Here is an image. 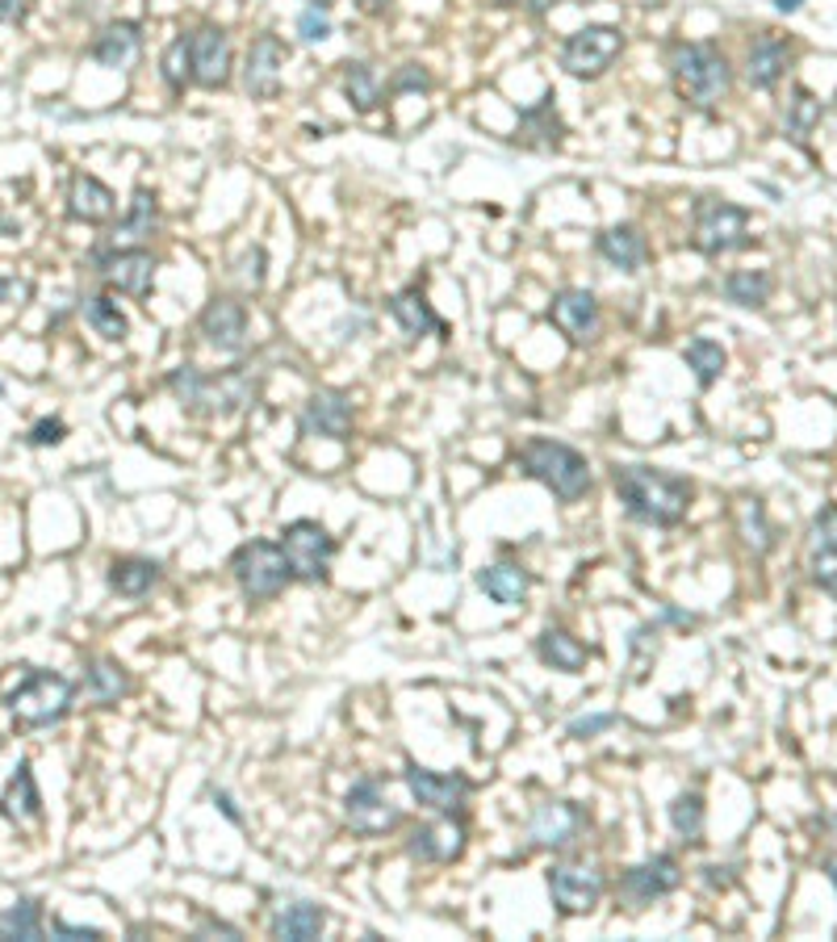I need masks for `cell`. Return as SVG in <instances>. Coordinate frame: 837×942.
I'll use <instances>...</instances> for the list:
<instances>
[{"mask_svg": "<svg viewBox=\"0 0 837 942\" xmlns=\"http://www.w3.org/2000/svg\"><path fill=\"white\" fill-rule=\"evenodd\" d=\"M477 587H482V591H486L494 603H503V608H520V603L528 599V591H532V579H528V570H524V565L494 562V565H486V570L477 574Z\"/></svg>", "mask_w": 837, "mask_h": 942, "instance_id": "obj_28", "label": "cell"}, {"mask_svg": "<svg viewBox=\"0 0 837 942\" xmlns=\"http://www.w3.org/2000/svg\"><path fill=\"white\" fill-rule=\"evenodd\" d=\"M344 97L356 113H373L382 106V80L369 63H344Z\"/></svg>", "mask_w": 837, "mask_h": 942, "instance_id": "obj_35", "label": "cell"}, {"mask_svg": "<svg viewBox=\"0 0 837 942\" xmlns=\"http://www.w3.org/2000/svg\"><path fill=\"white\" fill-rule=\"evenodd\" d=\"M817 122H820V101L813 92L800 89L796 92V101H791V130H796V134H808Z\"/></svg>", "mask_w": 837, "mask_h": 942, "instance_id": "obj_44", "label": "cell"}, {"mask_svg": "<svg viewBox=\"0 0 837 942\" xmlns=\"http://www.w3.org/2000/svg\"><path fill=\"white\" fill-rule=\"evenodd\" d=\"M548 323L562 331L569 344H591L599 335V302L591 290H562L548 302Z\"/></svg>", "mask_w": 837, "mask_h": 942, "instance_id": "obj_16", "label": "cell"}, {"mask_svg": "<svg viewBox=\"0 0 837 942\" xmlns=\"http://www.w3.org/2000/svg\"><path fill=\"white\" fill-rule=\"evenodd\" d=\"M84 319H89V327L97 331V335H105V340H113V344H122L130 335V323H127V314L118 310V302L113 298H89V307H84Z\"/></svg>", "mask_w": 837, "mask_h": 942, "instance_id": "obj_39", "label": "cell"}, {"mask_svg": "<svg viewBox=\"0 0 837 942\" xmlns=\"http://www.w3.org/2000/svg\"><path fill=\"white\" fill-rule=\"evenodd\" d=\"M281 553L290 562L293 579L323 582L331 570V558H335V541L319 520H293V524L281 528Z\"/></svg>", "mask_w": 837, "mask_h": 942, "instance_id": "obj_8", "label": "cell"}, {"mask_svg": "<svg viewBox=\"0 0 837 942\" xmlns=\"http://www.w3.org/2000/svg\"><path fill=\"white\" fill-rule=\"evenodd\" d=\"M804 0H775V9H783V13H796Z\"/></svg>", "mask_w": 837, "mask_h": 942, "instance_id": "obj_57", "label": "cell"}, {"mask_svg": "<svg viewBox=\"0 0 837 942\" xmlns=\"http://www.w3.org/2000/svg\"><path fill=\"white\" fill-rule=\"evenodd\" d=\"M63 435H68V428H63V419H42V423H34L30 428V444L34 449H47V444H63Z\"/></svg>", "mask_w": 837, "mask_h": 942, "instance_id": "obj_47", "label": "cell"}, {"mask_svg": "<svg viewBox=\"0 0 837 942\" xmlns=\"http://www.w3.org/2000/svg\"><path fill=\"white\" fill-rule=\"evenodd\" d=\"M612 725H616V712H595V716L574 721L565 733H569V738H578V742H586V738H595V733H603V729H612Z\"/></svg>", "mask_w": 837, "mask_h": 942, "instance_id": "obj_48", "label": "cell"}, {"mask_svg": "<svg viewBox=\"0 0 837 942\" xmlns=\"http://www.w3.org/2000/svg\"><path fill=\"white\" fill-rule=\"evenodd\" d=\"M97 272H101L118 293L147 298V293H151V281H155V255L147 252V248L105 252V255H97Z\"/></svg>", "mask_w": 837, "mask_h": 942, "instance_id": "obj_17", "label": "cell"}, {"mask_svg": "<svg viewBox=\"0 0 837 942\" xmlns=\"http://www.w3.org/2000/svg\"><path fill=\"white\" fill-rule=\"evenodd\" d=\"M390 314L399 319V327L411 335V340H418V335H444V319L432 310V302L423 298L418 285L394 293V298H390Z\"/></svg>", "mask_w": 837, "mask_h": 942, "instance_id": "obj_25", "label": "cell"}, {"mask_svg": "<svg viewBox=\"0 0 837 942\" xmlns=\"http://www.w3.org/2000/svg\"><path fill=\"white\" fill-rule=\"evenodd\" d=\"M0 939H42V905L38 901H18L0 913Z\"/></svg>", "mask_w": 837, "mask_h": 942, "instance_id": "obj_38", "label": "cell"}, {"mask_svg": "<svg viewBox=\"0 0 837 942\" xmlns=\"http://www.w3.org/2000/svg\"><path fill=\"white\" fill-rule=\"evenodd\" d=\"M402 780H406V792H411L423 809L444 813V816L461 813L465 800H470V788H474L465 775H440V771H427V766H415V762L402 771Z\"/></svg>", "mask_w": 837, "mask_h": 942, "instance_id": "obj_12", "label": "cell"}, {"mask_svg": "<svg viewBox=\"0 0 837 942\" xmlns=\"http://www.w3.org/2000/svg\"><path fill=\"white\" fill-rule=\"evenodd\" d=\"M825 875L834 880V889H837V859H829V863H825Z\"/></svg>", "mask_w": 837, "mask_h": 942, "instance_id": "obj_58", "label": "cell"}, {"mask_svg": "<svg viewBox=\"0 0 837 942\" xmlns=\"http://www.w3.org/2000/svg\"><path fill=\"white\" fill-rule=\"evenodd\" d=\"M143 47V34H139V26L134 21H113L105 26L97 42H92V59L101 63V68H130L134 63V54Z\"/></svg>", "mask_w": 837, "mask_h": 942, "instance_id": "obj_27", "label": "cell"}, {"mask_svg": "<svg viewBox=\"0 0 837 942\" xmlns=\"http://www.w3.org/2000/svg\"><path fill=\"white\" fill-rule=\"evenodd\" d=\"M616 482L619 503L628 508L633 520L641 524H654V528H674L687 508H692V482L678 478V473L654 470V465H619L612 473Z\"/></svg>", "mask_w": 837, "mask_h": 942, "instance_id": "obj_1", "label": "cell"}, {"mask_svg": "<svg viewBox=\"0 0 837 942\" xmlns=\"http://www.w3.org/2000/svg\"><path fill=\"white\" fill-rule=\"evenodd\" d=\"M189 59L201 89H222L231 80V38L219 26H201L198 34H189Z\"/></svg>", "mask_w": 837, "mask_h": 942, "instance_id": "obj_18", "label": "cell"}, {"mask_svg": "<svg viewBox=\"0 0 837 942\" xmlns=\"http://www.w3.org/2000/svg\"><path fill=\"white\" fill-rule=\"evenodd\" d=\"M678 884H683L678 859H674V854H654V859H645L641 868L624 871L619 892H624V901L633 909H645V905H654V901H662V896H670Z\"/></svg>", "mask_w": 837, "mask_h": 942, "instance_id": "obj_13", "label": "cell"}, {"mask_svg": "<svg viewBox=\"0 0 837 942\" xmlns=\"http://www.w3.org/2000/svg\"><path fill=\"white\" fill-rule=\"evenodd\" d=\"M30 13V0H0V21H21Z\"/></svg>", "mask_w": 837, "mask_h": 942, "instance_id": "obj_53", "label": "cell"}, {"mask_svg": "<svg viewBox=\"0 0 837 942\" xmlns=\"http://www.w3.org/2000/svg\"><path fill=\"white\" fill-rule=\"evenodd\" d=\"M201 934H226V939H239L235 925L219 922V918H205V922H201Z\"/></svg>", "mask_w": 837, "mask_h": 942, "instance_id": "obj_54", "label": "cell"}, {"mask_svg": "<svg viewBox=\"0 0 837 942\" xmlns=\"http://www.w3.org/2000/svg\"><path fill=\"white\" fill-rule=\"evenodd\" d=\"M198 327H201V335H205V344L219 348V352H239V348L248 344V310H243V302H235V298H214V302H205Z\"/></svg>", "mask_w": 837, "mask_h": 942, "instance_id": "obj_20", "label": "cell"}, {"mask_svg": "<svg viewBox=\"0 0 837 942\" xmlns=\"http://www.w3.org/2000/svg\"><path fill=\"white\" fill-rule=\"evenodd\" d=\"M406 854L418 859V863H453L465 854V825L444 816L436 825H418L411 842H406Z\"/></svg>", "mask_w": 837, "mask_h": 942, "instance_id": "obj_21", "label": "cell"}, {"mask_svg": "<svg viewBox=\"0 0 837 942\" xmlns=\"http://www.w3.org/2000/svg\"><path fill=\"white\" fill-rule=\"evenodd\" d=\"M0 394H4V385H0Z\"/></svg>", "mask_w": 837, "mask_h": 942, "instance_id": "obj_61", "label": "cell"}, {"mask_svg": "<svg viewBox=\"0 0 837 942\" xmlns=\"http://www.w3.org/2000/svg\"><path fill=\"white\" fill-rule=\"evenodd\" d=\"M310 4H319V9H327V4H335V0H310Z\"/></svg>", "mask_w": 837, "mask_h": 942, "instance_id": "obj_59", "label": "cell"}, {"mask_svg": "<svg viewBox=\"0 0 837 942\" xmlns=\"http://www.w3.org/2000/svg\"><path fill=\"white\" fill-rule=\"evenodd\" d=\"M583 830L586 813L583 804H574V800H545L528 816V838L532 846H541V851H565Z\"/></svg>", "mask_w": 837, "mask_h": 942, "instance_id": "obj_10", "label": "cell"}, {"mask_svg": "<svg viewBox=\"0 0 837 942\" xmlns=\"http://www.w3.org/2000/svg\"><path fill=\"white\" fill-rule=\"evenodd\" d=\"M749 214L742 206H733L725 198H699L695 201V227L692 243L704 255H725L749 248Z\"/></svg>", "mask_w": 837, "mask_h": 942, "instance_id": "obj_7", "label": "cell"}, {"mask_svg": "<svg viewBox=\"0 0 837 942\" xmlns=\"http://www.w3.org/2000/svg\"><path fill=\"white\" fill-rule=\"evenodd\" d=\"M160 72H164L168 89L172 92H184V84L193 80V59H189V38H172L168 42L164 59H160Z\"/></svg>", "mask_w": 837, "mask_h": 942, "instance_id": "obj_42", "label": "cell"}, {"mask_svg": "<svg viewBox=\"0 0 837 942\" xmlns=\"http://www.w3.org/2000/svg\"><path fill=\"white\" fill-rule=\"evenodd\" d=\"M323 925H327V913L319 905H310V901H290V905L276 909L273 918V939H285V942H310L323 934Z\"/></svg>", "mask_w": 837, "mask_h": 942, "instance_id": "obj_30", "label": "cell"}, {"mask_svg": "<svg viewBox=\"0 0 837 942\" xmlns=\"http://www.w3.org/2000/svg\"><path fill=\"white\" fill-rule=\"evenodd\" d=\"M168 390L177 394L181 407L205 411V415H235L239 407H248L260 390V381L248 369H226L222 378H205L193 364H181L168 373Z\"/></svg>", "mask_w": 837, "mask_h": 942, "instance_id": "obj_2", "label": "cell"}, {"mask_svg": "<svg viewBox=\"0 0 837 942\" xmlns=\"http://www.w3.org/2000/svg\"><path fill=\"white\" fill-rule=\"evenodd\" d=\"M808 544H813V553H834L837 549V503L817 511V520L808 528Z\"/></svg>", "mask_w": 837, "mask_h": 942, "instance_id": "obj_43", "label": "cell"}, {"mask_svg": "<svg viewBox=\"0 0 837 942\" xmlns=\"http://www.w3.org/2000/svg\"><path fill=\"white\" fill-rule=\"evenodd\" d=\"M603 880L599 868H553L548 871V896L553 905L562 909L565 918H578V913H591V909L603 901Z\"/></svg>", "mask_w": 837, "mask_h": 942, "instance_id": "obj_14", "label": "cell"}, {"mask_svg": "<svg viewBox=\"0 0 837 942\" xmlns=\"http://www.w3.org/2000/svg\"><path fill=\"white\" fill-rule=\"evenodd\" d=\"M595 248H599V255L612 264V269L619 272H637L645 260H649V243H645V236H641L637 227H607L599 239H595Z\"/></svg>", "mask_w": 837, "mask_h": 942, "instance_id": "obj_24", "label": "cell"}, {"mask_svg": "<svg viewBox=\"0 0 837 942\" xmlns=\"http://www.w3.org/2000/svg\"><path fill=\"white\" fill-rule=\"evenodd\" d=\"M520 130H524V143H532V147H557L562 143V122H557L553 97H541V106L520 109Z\"/></svg>", "mask_w": 837, "mask_h": 942, "instance_id": "obj_34", "label": "cell"}, {"mask_svg": "<svg viewBox=\"0 0 837 942\" xmlns=\"http://www.w3.org/2000/svg\"><path fill=\"white\" fill-rule=\"evenodd\" d=\"M390 89H394V92H418V89L427 92V89H432V76L423 72V68H415V63H406V68L394 76V84H390Z\"/></svg>", "mask_w": 837, "mask_h": 942, "instance_id": "obj_50", "label": "cell"}, {"mask_svg": "<svg viewBox=\"0 0 837 942\" xmlns=\"http://www.w3.org/2000/svg\"><path fill=\"white\" fill-rule=\"evenodd\" d=\"M787 59H791V42L783 34H758L754 38V47L746 54V76L754 89H775L787 72Z\"/></svg>", "mask_w": 837, "mask_h": 942, "instance_id": "obj_22", "label": "cell"}, {"mask_svg": "<svg viewBox=\"0 0 837 942\" xmlns=\"http://www.w3.org/2000/svg\"><path fill=\"white\" fill-rule=\"evenodd\" d=\"M130 691V674L122 671V662L113 658H92L89 671H84V695L97 700V704H118Z\"/></svg>", "mask_w": 837, "mask_h": 942, "instance_id": "obj_31", "label": "cell"}, {"mask_svg": "<svg viewBox=\"0 0 837 942\" xmlns=\"http://www.w3.org/2000/svg\"><path fill=\"white\" fill-rule=\"evenodd\" d=\"M26 298H30V281H21L18 272L0 269V302H9V307L18 302V307H21Z\"/></svg>", "mask_w": 837, "mask_h": 942, "instance_id": "obj_49", "label": "cell"}, {"mask_svg": "<svg viewBox=\"0 0 837 942\" xmlns=\"http://www.w3.org/2000/svg\"><path fill=\"white\" fill-rule=\"evenodd\" d=\"M243 277H248L252 285L264 281V248H252V252L243 255Z\"/></svg>", "mask_w": 837, "mask_h": 942, "instance_id": "obj_52", "label": "cell"}, {"mask_svg": "<svg viewBox=\"0 0 837 942\" xmlns=\"http://www.w3.org/2000/svg\"><path fill=\"white\" fill-rule=\"evenodd\" d=\"M155 214H160V210H155V193L139 189L134 201H130L127 218L118 222V231H113V236L118 239H147L151 231H155Z\"/></svg>", "mask_w": 837, "mask_h": 942, "instance_id": "obj_41", "label": "cell"}, {"mask_svg": "<svg viewBox=\"0 0 837 942\" xmlns=\"http://www.w3.org/2000/svg\"><path fill=\"white\" fill-rule=\"evenodd\" d=\"M670 76L678 92L699 109L720 106L733 89V68L716 42H674L670 47Z\"/></svg>", "mask_w": 837, "mask_h": 942, "instance_id": "obj_3", "label": "cell"}, {"mask_svg": "<svg viewBox=\"0 0 837 942\" xmlns=\"http://www.w3.org/2000/svg\"><path fill=\"white\" fill-rule=\"evenodd\" d=\"M770 290H775V277L766 269H737L725 277V298L746 310H763L770 302Z\"/></svg>", "mask_w": 837, "mask_h": 942, "instance_id": "obj_32", "label": "cell"}, {"mask_svg": "<svg viewBox=\"0 0 837 942\" xmlns=\"http://www.w3.org/2000/svg\"><path fill=\"white\" fill-rule=\"evenodd\" d=\"M0 816H9V821H18V825L42 816V792H38V783H34V766L26 759L18 762V775L9 780L4 796H0Z\"/></svg>", "mask_w": 837, "mask_h": 942, "instance_id": "obj_26", "label": "cell"}, {"mask_svg": "<svg viewBox=\"0 0 837 942\" xmlns=\"http://www.w3.org/2000/svg\"><path fill=\"white\" fill-rule=\"evenodd\" d=\"M737 532H742V541L754 549V553H770V544H775V528L766 524V508L758 499H737Z\"/></svg>", "mask_w": 837, "mask_h": 942, "instance_id": "obj_36", "label": "cell"}, {"mask_svg": "<svg viewBox=\"0 0 837 942\" xmlns=\"http://www.w3.org/2000/svg\"><path fill=\"white\" fill-rule=\"evenodd\" d=\"M670 825L683 842H699V838H704V796H699V792H683V796H674Z\"/></svg>", "mask_w": 837, "mask_h": 942, "instance_id": "obj_40", "label": "cell"}, {"mask_svg": "<svg viewBox=\"0 0 837 942\" xmlns=\"http://www.w3.org/2000/svg\"><path fill=\"white\" fill-rule=\"evenodd\" d=\"M619 51H624V34L616 26H586V30H578V34H569L562 42V68L569 76L595 80V76H603L616 63Z\"/></svg>", "mask_w": 837, "mask_h": 942, "instance_id": "obj_9", "label": "cell"}, {"mask_svg": "<svg viewBox=\"0 0 837 942\" xmlns=\"http://www.w3.org/2000/svg\"><path fill=\"white\" fill-rule=\"evenodd\" d=\"M231 574H235L239 591L248 603H269L293 582V570L281 553V544L273 541H248L235 549L231 558Z\"/></svg>", "mask_w": 837, "mask_h": 942, "instance_id": "obj_5", "label": "cell"}, {"mask_svg": "<svg viewBox=\"0 0 837 942\" xmlns=\"http://www.w3.org/2000/svg\"><path fill=\"white\" fill-rule=\"evenodd\" d=\"M834 825H837V813H834Z\"/></svg>", "mask_w": 837, "mask_h": 942, "instance_id": "obj_60", "label": "cell"}, {"mask_svg": "<svg viewBox=\"0 0 837 942\" xmlns=\"http://www.w3.org/2000/svg\"><path fill=\"white\" fill-rule=\"evenodd\" d=\"M155 582H160V565L147 562V558H118V562L110 565V587L127 599L147 595Z\"/></svg>", "mask_w": 837, "mask_h": 942, "instance_id": "obj_33", "label": "cell"}, {"mask_svg": "<svg viewBox=\"0 0 837 942\" xmlns=\"http://www.w3.org/2000/svg\"><path fill=\"white\" fill-rule=\"evenodd\" d=\"M118 210V198L105 181H97L89 172H75L72 189H68V214L75 222H110Z\"/></svg>", "mask_w": 837, "mask_h": 942, "instance_id": "obj_23", "label": "cell"}, {"mask_svg": "<svg viewBox=\"0 0 837 942\" xmlns=\"http://www.w3.org/2000/svg\"><path fill=\"white\" fill-rule=\"evenodd\" d=\"M290 63V47L276 34H255L248 47V63H243V89L255 101H269L281 92V72Z\"/></svg>", "mask_w": 837, "mask_h": 942, "instance_id": "obj_11", "label": "cell"}, {"mask_svg": "<svg viewBox=\"0 0 837 942\" xmlns=\"http://www.w3.org/2000/svg\"><path fill=\"white\" fill-rule=\"evenodd\" d=\"M302 432L314 440H347L352 435V399L344 390H319L302 407Z\"/></svg>", "mask_w": 837, "mask_h": 942, "instance_id": "obj_19", "label": "cell"}, {"mask_svg": "<svg viewBox=\"0 0 837 942\" xmlns=\"http://www.w3.org/2000/svg\"><path fill=\"white\" fill-rule=\"evenodd\" d=\"M520 465L528 478L553 490L562 503H578L591 490V461L562 440H528L520 449Z\"/></svg>", "mask_w": 837, "mask_h": 942, "instance_id": "obj_4", "label": "cell"}, {"mask_svg": "<svg viewBox=\"0 0 837 942\" xmlns=\"http://www.w3.org/2000/svg\"><path fill=\"white\" fill-rule=\"evenodd\" d=\"M51 934H59V939H68V942L101 939V930H97V925H72V922H63V918H51Z\"/></svg>", "mask_w": 837, "mask_h": 942, "instance_id": "obj_51", "label": "cell"}, {"mask_svg": "<svg viewBox=\"0 0 837 942\" xmlns=\"http://www.w3.org/2000/svg\"><path fill=\"white\" fill-rule=\"evenodd\" d=\"M72 700H75V688L63 679V674L30 671L26 679H21V688L9 695V708H13L18 725L47 729V725H56V721H63V716L72 712Z\"/></svg>", "mask_w": 837, "mask_h": 942, "instance_id": "obj_6", "label": "cell"}, {"mask_svg": "<svg viewBox=\"0 0 837 942\" xmlns=\"http://www.w3.org/2000/svg\"><path fill=\"white\" fill-rule=\"evenodd\" d=\"M210 796H214V804H219L222 813L231 816V821H235V825H239V821H243V813H239V809H235V800L226 796V792H219V788H214V792H210Z\"/></svg>", "mask_w": 837, "mask_h": 942, "instance_id": "obj_55", "label": "cell"}, {"mask_svg": "<svg viewBox=\"0 0 837 942\" xmlns=\"http://www.w3.org/2000/svg\"><path fill=\"white\" fill-rule=\"evenodd\" d=\"M298 34L306 38V42H327V38H331V21H327V13H323L319 4H310V9H302V18H298Z\"/></svg>", "mask_w": 837, "mask_h": 942, "instance_id": "obj_45", "label": "cell"}, {"mask_svg": "<svg viewBox=\"0 0 837 942\" xmlns=\"http://www.w3.org/2000/svg\"><path fill=\"white\" fill-rule=\"evenodd\" d=\"M683 361L692 364L695 381L708 390L712 381L725 373V348L716 344V340H708V335H699V340H692V344L683 348Z\"/></svg>", "mask_w": 837, "mask_h": 942, "instance_id": "obj_37", "label": "cell"}, {"mask_svg": "<svg viewBox=\"0 0 837 942\" xmlns=\"http://www.w3.org/2000/svg\"><path fill=\"white\" fill-rule=\"evenodd\" d=\"M536 653H541L545 667H553V671L562 674H583L586 662H591V650H586L578 637L565 633V629H545V633L536 637Z\"/></svg>", "mask_w": 837, "mask_h": 942, "instance_id": "obj_29", "label": "cell"}, {"mask_svg": "<svg viewBox=\"0 0 837 942\" xmlns=\"http://www.w3.org/2000/svg\"><path fill=\"white\" fill-rule=\"evenodd\" d=\"M344 816L356 834H385L402 821V813L390 804L377 780H356L344 796Z\"/></svg>", "mask_w": 837, "mask_h": 942, "instance_id": "obj_15", "label": "cell"}, {"mask_svg": "<svg viewBox=\"0 0 837 942\" xmlns=\"http://www.w3.org/2000/svg\"><path fill=\"white\" fill-rule=\"evenodd\" d=\"M813 579L825 595L837 599V549L834 553H813Z\"/></svg>", "mask_w": 837, "mask_h": 942, "instance_id": "obj_46", "label": "cell"}, {"mask_svg": "<svg viewBox=\"0 0 837 942\" xmlns=\"http://www.w3.org/2000/svg\"><path fill=\"white\" fill-rule=\"evenodd\" d=\"M356 9H361V13H373V18H377V13H385V9H390V0H356Z\"/></svg>", "mask_w": 837, "mask_h": 942, "instance_id": "obj_56", "label": "cell"}]
</instances>
